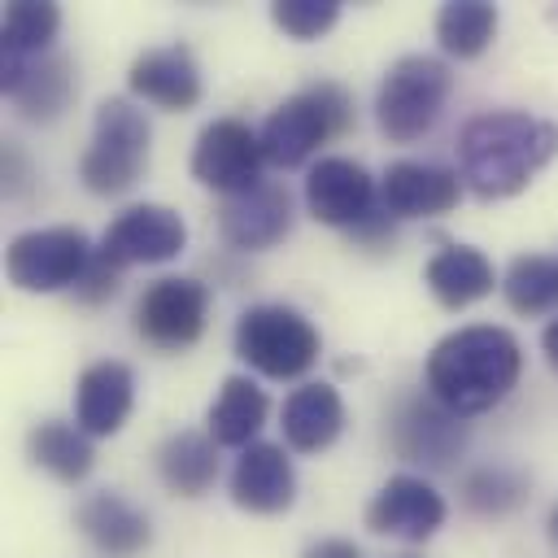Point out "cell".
Listing matches in <instances>:
<instances>
[{
	"instance_id": "e575fe53",
	"label": "cell",
	"mask_w": 558,
	"mask_h": 558,
	"mask_svg": "<svg viewBox=\"0 0 558 558\" xmlns=\"http://www.w3.org/2000/svg\"><path fill=\"white\" fill-rule=\"evenodd\" d=\"M541 349H545V357H549V366L558 371V314L545 323V331H541Z\"/></svg>"
},
{
	"instance_id": "4fadbf2b",
	"label": "cell",
	"mask_w": 558,
	"mask_h": 558,
	"mask_svg": "<svg viewBox=\"0 0 558 558\" xmlns=\"http://www.w3.org/2000/svg\"><path fill=\"white\" fill-rule=\"evenodd\" d=\"M445 497L432 488V480L423 475H388V484L371 497L366 506V527L379 532V536H397V541H427L440 523H445Z\"/></svg>"
},
{
	"instance_id": "8fae6325",
	"label": "cell",
	"mask_w": 558,
	"mask_h": 558,
	"mask_svg": "<svg viewBox=\"0 0 558 558\" xmlns=\"http://www.w3.org/2000/svg\"><path fill=\"white\" fill-rule=\"evenodd\" d=\"M183 244H187L183 218H179L174 209H166V205H148V201H144V205L122 209V214L105 227L96 253L126 270V266H157V262H170V257L183 253Z\"/></svg>"
},
{
	"instance_id": "484cf974",
	"label": "cell",
	"mask_w": 558,
	"mask_h": 558,
	"mask_svg": "<svg viewBox=\"0 0 558 558\" xmlns=\"http://www.w3.org/2000/svg\"><path fill=\"white\" fill-rule=\"evenodd\" d=\"M61 31V9L48 0H9L0 22V52L13 61L44 57Z\"/></svg>"
},
{
	"instance_id": "9c48e42d",
	"label": "cell",
	"mask_w": 558,
	"mask_h": 558,
	"mask_svg": "<svg viewBox=\"0 0 558 558\" xmlns=\"http://www.w3.org/2000/svg\"><path fill=\"white\" fill-rule=\"evenodd\" d=\"M262 131H253L244 118H214L192 148V179L222 192L240 196L262 183Z\"/></svg>"
},
{
	"instance_id": "d590c367",
	"label": "cell",
	"mask_w": 558,
	"mask_h": 558,
	"mask_svg": "<svg viewBox=\"0 0 558 558\" xmlns=\"http://www.w3.org/2000/svg\"><path fill=\"white\" fill-rule=\"evenodd\" d=\"M545 532H549V541L558 545V501H554V510H549V519H545Z\"/></svg>"
},
{
	"instance_id": "d6986e66",
	"label": "cell",
	"mask_w": 558,
	"mask_h": 558,
	"mask_svg": "<svg viewBox=\"0 0 558 558\" xmlns=\"http://www.w3.org/2000/svg\"><path fill=\"white\" fill-rule=\"evenodd\" d=\"M74 523H78V532H83L105 558H135V554H144L148 541H153L148 514H144L140 506H131L122 493H109V488L83 497L78 510H74Z\"/></svg>"
},
{
	"instance_id": "ac0fdd59",
	"label": "cell",
	"mask_w": 558,
	"mask_h": 558,
	"mask_svg": "<svg viewBox=\"0 0 558 558\" xmlns=\"http://www.w3.org/2000/svg\"><path fill=\"white\" fill-rule=\"evenodd\" d=\"M131 92L157 109H192L201 100V65L192 57L187 44H161V48H144L135 61H131V74H126Z\"/></svg>"
},
{
	"instance_id": "1f68e13d",
	"label": "cell",
	"mask_w": 558,
	"mask_h": 558,
	"mask_svg": "<svg viewBox=\"0 0 558 558\" xmlns=\"http://www.w3.org/2000/svg\"><path fill=\"white\" fill-rule=\"evenodd\" d=\"M349 235H353V244H357V248H371V253H392V244H397V218H392V214L379 205V209H375V214H371L362 227H353Z\"/></svg>"
},
{
	"instance_id": "f1b7e54d",
	"label": "cell",
	"mask_w": 558,
	"mask_h": 558,
	"mask_svg": "<svg viewBox=\"0 0 558 558\" xmlns=\"http://www.w3.org/2000/svg\"><path fill=\"white\" fill-rule=\"evenodd\" d=\"M501 296L514 314L558 310V262L541 253H519L501 275Z\"/></svg>"
},
{
	"instance_id": "52a82bcc",
	"label": "cell",
	"mask_w": 558,
	"mask_h": 558,
	"mask_svg": "<svg viewBox=\"0 0 558 558\" xmlns=\"http://www.w3.org/2000/svg\"><path fill=\"white\" fill-rule=\"evenodd\" d=\"M466 418L436 401L427 388H405L388 405V449L401 462L449 471L466 449Z\"/></svg>"
},
{
	"instance_id": "6da1fadb",
	"label": "cell",
	"mask_w": 558,
	"mask_h": 558,
	"mask_svg": "<svg viewBox=\"0 0 558 558\" xmlns=\"http://www.w3.org/2000/svg\"><path fill=\"white\" fill-rule=\"evenodd\" d=\"M554 153H558L554 122L523 109H493L458 131V179L480 201H501L523 192Z\"/></svg>"
},
{
	"instance_id": "d6a6232c",
	"label": "cell",
	"mask_w": 558,
	"mask_h": 558,
	"mask_svg": "<svg viewBox=\"0 0 558 558\" xmlns=\"http://www.w3.org/2000/svg\"><path fill=\"white\" fill-rule=\"evenodd\" d=\"M0 170H4V196H22L26 183H31V161H26V153L17 144H4Z\"/></svg>"
},
{
	"instance_id": "5bb4252c",
	"label": "cell",
	"mask_w": 558,
	"mask_h": 558,
	"mask_svg": "<svg viewBox=\"0 0 558 558\" xmlns=\"http://www.w3.org/2000/svg\"><path fill=\"white\" fill-rule=\"evenodd\" d=\"M218 231H222V240L231 248H244V253L279 244L292 231V196H288V187L262 179L257 187H248L240 196H222Z\"/></svg>"
},
{
	"instance_id": "d4e9b609",
	"label": "cell",
	"mask_w": 558,
	"mask_h": 558,
	"mask_svg": "<svg viewBox=\"0 0 558 558\" xmlns=\"http://www.w3.org/2000/svg\"><path fill=\"white\" fill-rule=\"evenodd\" d=\"M26 449L35 458V466H44L52 480L61 484H78L87 480L96 453H92V436L78 423H61V418H44L31 427Z\"/></svg>"
},
{
	"instance_id": "4316f807",
	"label": "cell",
	"mask_w": 558,
	"mask_h": 558,
	"mask_svg": "<svg viewBox=\"0 0 558 558\" xmlns=\"http://www.w3.org/2000/svg\"><path fill=\"white\" fill-rule=\"evenodd\" d=\"M497 35V4L488 0H449L436 13V39L449 57L471 61L480 57Z\"/></svg>"
},
{
	"instance_id": "ffe728a7",
	"label": "cell",
	"mask_w": 558,
	"mask_h": 558,
	"mask_svg": "<svg viewBox=\"0 0 558 558\" xmlns=\"http://www.w3.org/2000/svg\"><path fill=\"white\" fill-rule=\"evenodd\" d=\"M135 405V375L126 362H92L74 384V423L87 436H113Z\"/></svg>"
},
{
	"instance_id": "7c38bea8",
	"label": "cell",
	"mask_w": 558,
	"mask_h": 558,
	"mask_svg": "<svg viewBox=\"0 0 558 558\" xmlns=\"http://www.w3.org/2000/svg\"><path fill=\"white\" fill-rule=\"evenodd\" d=\"M375 196H379L375 179L353 157H318L305 174V205L323 227H340V231L362 227L379 209Z\"/></svg>"
},
{
	"instance_id": "8992f818",
	"label": "cell",
	"mask_w": 558,
	"mask_h": 558,
	"mask_svg": "<svg viewBox=\"0 0 558 558\" xmlns=\"http://www.w3.org/2000/svg\"><path fill=\"white\" fill-rule=\"evenodd\" d=\"M235 353L266 379H301L318 362L323 340H318V327L301 310L266 301V305H248L240 314Z\"/></svg>"
},
{
	"instance_id": "83f0119b",
	"label": "cell",
	"mask_w": 558,
	"mask_h": 558,
	"mask_svg": "<svg viewBox=\"0 0 558 558\" xmlns=\"http://www.w3.org/2000/svg\"><path fill=\"white\" fill-rule=\"evenodd\" d=\"M458 497L475 519H506L527 501V475L514 466H475L462 475Z\"/></svg>"
},
{
	"instance_id": "836d02e7",
	"label": "cell",
	"mask_w": 558,
	"mask_h": 558,
	"mask_svg": "<svg viewBox=\"0 0 558 558\" xmlns=\"http://www.w3.org/2000/svg\"><path fill=\"white\" fill-rule=\"evenodd\" d=\"M301 558H362V554H357L353 541H344V536H327V541H314Z\"/></svg>"
},
{
	"instance_id": "603a6c76",
	"label": "cell",
	"mask_w": 558,
	"mask_h": 558,
	"mask_svg": "<svg viewBox=\"0 0 558 558\" xmlns=\"http://www.w3.org/2000/svg\"><path fill=\"white\" fill-rule=\"evenodd\" d=\"M157 475L161 484L174 493V497H201L214 488L218 480V449H214V436L205 432H170L161 445H157Z\"/></svg>"
},
{
	"instance_id": "7a4b0ae2",
	"label": "cell",
	"mask_w": 558,
	"mask_h": 558,
	"mask_svg": "<svg viewBox=\"0 0 558 558\" xmlns=\"http://www.w3.org/2000/svg\"><path fill=\"white\" fill-rule=\"evenodd\" d=\"M523 371V349L506 327H458L427 353V392L453 414H484L510 397Z\"/></svg>"
},
{
	"instance_id": "4dcf8cb0",
	"label": "cell",
	"mask_w": 558,
	"mask_h": 558,
	"mask_svg": "<svg viewBox=\"0 0 558 558\" xmlns=\"http://www.w3.org/2000/svg\"><path fill=\"white\" fill-rule=\"evenodd\" d=\"M118 288H122V266H113L109 257L96 253V257L87 262L83 279L74 283V296H78L83 305H100V301H109Z\"/></svg>"
},
{
	"instance_id": "277c9868",
	"label": "cell",
	"mask_w": 558,
	"mask_h": 558,
	"mask_svg": "<svg viewBox=\"0 0 558 558\" xmlns=\"http://www.w3.org/2000/svg\"><path fill=\"white\" fill-rule=\"evenodd\" d=\"M449 87H453V74H449V65L440 57H427V52L397 57L388 65V74L379 78V92H375L379 131L392 144L423 140L440 122L445 100H449Z\"/></svg>"
},
{
	"instance_id": "2e32d148",
	"label": "cell",
	"mask_w": 558,
	"mask_h": 558,
	"mask_svg": "<svg viewBox=\"0 0 558 558\" xmlns=\"http://www.w3.org/2000/svg\"><path fill=\"white\" fill-rule=\"evenodd\" d=\"M458 196H462L458 170L436 166V161L401 157L379 179V205L392 218H436V214H449Z\"/></svg>"
},
{
	"instance_id": "30bf717a",
	"label": "cell",
	"mask_w": 558,
	"mask_h": 558,
	"mask_svg": "<svg viewBox=\"0 0 558 558\" xmlns=\"http://www.w3.org/2000/svg\"><path fill=\"white\" fill-rule=\"evenodd\" d=\"M209 314V288L192 275H166L144 288L135 301V331L153 349H187L201 340Z\"/></svg>"
},
{
	"instance_id": "44dd1931",
	"label": "cell",
	"mask_w": 558,
	"mask_h": 558,
	"mask_svg": "<svg viewBox=\"0 0 558 558\" xmlns=\"http://www.w3.org/2000/svg\"><path fill=\"white\" fill-rule=\"evenodd\" d=\"M344 427V401L331 384H301L283 401V440L296 453H318L327 449Z\"/></svg>"
},
{
	"instance_id": "7402d4cb",
	"label": "cell",
	"mask_w": 558,
	"mask_h": 558,
	"mask_svg": "<svg viewBox=\"0 0 558 558\" xmlns=\"http://www.w3.org/2000/svg\"><path fill=\"white\" fill-rule=\"evenodd\" d=\"M423 279H427V292L445 310H466V305H475V301H484L493 292L497 270H493V262L480 248H471V244H445L427 262Z\"/></svg>"
},
{
	"instance_id": "9a60e30c",
	"label": "cell",
	"mask_w": 558,
	"mask_h": 558,
	"mask_svg": "<svg viewBox=\"0 0 558 558\" xmlns=\"http://www.w3.org/2000/svg\"><path fill=\"white\" fill-rule=\"evenodd\" d=\"M0 87L26 122H52L74 100V65L57 52H44L31 61L4 57L0 61Z\"/></svg>"
},
{
	"instance_id": "ba28073f",
	"label": "cell",
	"mask_w": 558,
	"mask_h": 558,
	"mask_svg": "<svg viewBox=\"0 0 558 558\" xmlns=\"http://www.w3.org/2000/svg\"><path fill=\"white\" fill-rule=\"evenodd\" d=\"M92 257L96 248L83 227H31L9 240L4 270L22 292H61L83 279Z\"/></svg>"
},
{
	"instance_id": "f546056e",
	"label": "cell",
	"mask_w": 558,
	"mask_h": 558,
	"mask_svg": "<svg viewBox=\"0 0 558 558\" xmlns=\"http://www.w3.org/2000/svg\"><path fill=\"white\" fill-rule=\"evenodd\" d=\"M270 17L292 39H318L323 31L336 26L340 0H275L270 4Z\"/></svg>"
},
{
	"instance_id": "3957f363",
	"label": "cell",
	"mask_w": 558,
	"mask_h": 558,
	"mask_svg": "<svg viewBox=\"0 0 558 558\" xmlns=\"http://www.w3.org/2000/svg\"><path fill=\"white\" fill-rule=\"evenodd\" d=\"M349 126H353V96L340 83L318 78L292 92L279 109H270V118L262 122V153L270 166L296 170Z\"/></svg>"
},
{
	"instance_id": "cb8c5ba5",
	"label": "cell",
	"mask_w": 558,
	"mask_h": 558,
	"mask_svg": "<svg viewBox=\"0 0 558 558\" xmlns=\"http://www.w3.org/2000/svg\"><path fill=\"white\" fill-rule=\"evenodd\" d=\"M266 392L248 379V375H227L214 405H209V436L214 445H227V449H248L266 423Z\"/></svg>"
},
{
	"instance_id": "5b68a950",
	"label": "cell",
	"mask_w": 558,
	"mask_h": 558,
	"mask_svg": "<svg viewBox=\"0 0 558 558\" xmlns=\"http://www.w3.org/2000/svg\"><path fill=\"white\" fill-rule=\"evenodd\" d=\"M148 140H153V126L140 105H131L126 96L100 100L92 122V144L78 157L83 187L96 196H118L135 187V179L148 166Z\"/></svg>"
},
{
	"instance_id": "e0dca14e",
	"label": "cell",
	"mask_w": 558,
	"mask_h": 558,
	"mask_svg": "<svg viewBox=\"0 0 558 558\" xmlns=\"http://www.w3.org/2000/svg\"><path fill=\"white\" fill-rule=\"evenodd\" d=\"M296 497V471L283 445L253 440L231 466V501L248 514H283Z\"/></svg>"
}]
</instances>
